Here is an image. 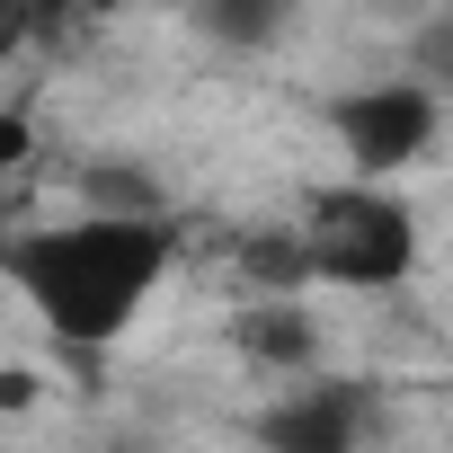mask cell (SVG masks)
<instances>
[{
  "instance_id": "1",
  "label": "cell",
  "mask_w": 453,
  "mask_h": 453,
  "mask_svg": "<svg viewBox=\"0 0 453 453\" xmlns=\"http://www.w3.org/2000/svg\"><path fill=\"white\" fill-rule=\"evenodd\" d=\"M10 267H19V294L45 311L54 338L107 347L142 311V294L160 285L169 232L151 213H81V222H63V232H27L10 250Z\"/></svg>"
},
{
  "instance_id": "2",
  "label": "cell",
  "mask_w": 453,
  "mask_h": 453,
  "mask_svg": "<svg viewBox=\"0 0 453 453\" xmlns=\"http://www.w3.org/2000/svg\"><path fill=\"white\" fill-rule=\"evenodd\" d=\"M303 241H311V276L356 285V294H382V285H400V276L418 267V222H409V204H391V196H373V187L320 196Z\"/></svg>"
},
{
  "instance_id": "3",
  "label": "cell",
  "mask_w": 453,
  "mask_h": 453,
  "mask_svg": "<svg viewBox=\"0 0 453 453\" xmlns=\"http://www.w3.org/2000/svg\"><path fill=\"white\" fill-rule=\"evenodd\" d=\"M426 134H435V89H426V81L356 89V98L338 107V142H347V160H356L365 178H391V169H409V160L426 151Z\"/></svg>"
},
{
  "instance_id": "4",
  "label": "cell",
  "mask_w": 453,
  "mask_h": 453,
  "mask_svg": "<svg viewBox=\"0 0 453 453\" xmlns=\"http://www.w3.org/2000/svg\"><path fill=\"white\" fill-rule=\"evenodd\" d=\"M276 453H356V391H311L267 418Z\"/></svg>"
},
{
  "instance_id": "5",
  "label": "cell",
  "mask_w": 453,
  "mask_h": 453,
  "mask_svg": "<svg viewBox=\"0 0 453 453\" xmlns=\"http://www.w3.org/2000/svg\"><path fill=\"white\" fill-rule=\"evenodd\" d=\"M241 356H258V365H311V311L303 303L241 311Z\"/></svg>"
},
{
  "instance_id": "6",
  "label": "cell",
  "mask_w": 453,
  "mask_h": 453,
  "mask_svg": "<svg viewBox=\"0 0 453 453\" xmlns=\"http://www.w3.org/2000/svg\"><path fill=\"white\" fill-rule=\"evenodd\" d=\"M276 19H285V0H204V27L222 45H267Z\"/></svg>"
},
{
  "instance_id": "7",
  "label": "cell",
  "mask_w": 453,
  "mask_h": 453,
  "mask_svg": "<svg viewBox=\"0 0 453 453\" xmlns=\"http://www.w3.org/2000/svg\"><path fill=\"white\" fill-rule=\"evenodd\" d=\"M89 213H160V187L151 169H89Z\"/></svg>"
},
{
  "instance_id": "8",
  "label": "cell",
  "mask_w": 453,
  "mask_h": 453,
  "mask_svg": "<svg viewBox=\"0 0 453 453\" xmlns=\"http://www.w3.org/2000/svg\"><path fill=\"white\" fill-rule=\"evenodd\" d=\"M418 54H426L435 81H453V27H435V45H418ZM435 81H426V89H435Z\"/></svg>"
},
{
  "instance_id": "9",
  "label": "cell",
  "mask_w": 453,
  "mask_h": 453,
  "mask_svg": "<svg viewBox=\"0 0 453 453\" xmlns=\"http://www.w3.org/2000/svg\"><path fill=\"white\" fill-rule=\"evenodd\" d=\"M27 400H36V373L10 365V373H0V409H27Z\"/></svg>"
},
{
  "instance_id": "10",
  "label": "cell",
  "mask_w": 453,
  "mask_h": 453,
  "mask_svg": "<svg viewBox=\"0 0 453 453\" xmlns=\"http://www.w3.org/2000/svg\"><path fill=\"white\" fill-rule=\"evenodd\" d=\"M89 10H116V0H89Z\"/></svg>"
}]
</instances>
